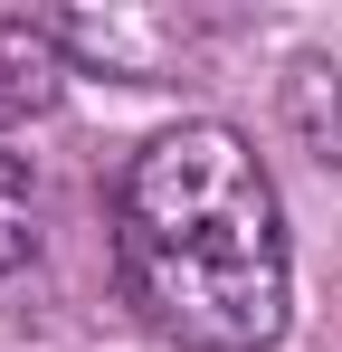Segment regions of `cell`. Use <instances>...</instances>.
Returning a JSON list of instances; mask_svg holds the SVG:
<instances>
[{"label": "cell", "instance_id": "1", "mask_svg": "<svg viewBox=\"0 0 342 352\" xmlns=\"http://www.w3.org/2000/svg\"><path fill=\"white\" fill-rule=\"evenodd\" d=\"M124 305L190 352H266L285 333V210L228 124H171L114 200Z\"/></svg>", "mask_w": 342, "mask_h": 352}, {"label": "cell", "instance_id": "2", "mask_svg": "<svg viewBox=\"0 0 342 352\" xmlns=\"http://www.w3.org/2000/svg\"><path fill=\"white\" fill-rule=\"evenodd\" d=\"M67 96V38L57 19H29V10H0V124H29Z\"/></svg>", "mask_w": 342, "mask_h": 352}, {"label": "cell", "instance_id": "3", "mask_svg": "<svg viewBox=\"0 0 342 352\" xmlns=\"http://www.w3.org/2000/svg\"><path fill=\"white\" fill-rule=\"evenodd\" d=\"M57 38H67V58L86 48V58H105L114 76H133V86H152L171 67V48H190V29L162 19V10H105V19H57Z\"/></svg>", "mask_w": 342, "mask_h": 352}, {"label": "cell", "instance_id": "4", "mask_svg": "<svg viewBox=\"0 0 342 352\" xmlns=\"http://www.w3.org/2000/svg\"><path fill=\"white\" fill-rule=\"evenodd\" d=\"M285 105H295V124L314 133V153H323V162H342V67L295 58V76H285Z\"/></svg>", "mask_w": 342, "mask_h": 352}, {"label": "cell", "instance_id": "5", "mask_svg": "<svg viewBox=\"0 0 342 352\" xmlns=\"http://www.w3.org/2000/svg\"><path fill=\"white\" fill-rule=\"evenodd\" d=\"M29 248H38V181H29V162L0 143V276H10Z\"/></svg>", "mask_w": 342, "mask_h": 352}]
</instances>
